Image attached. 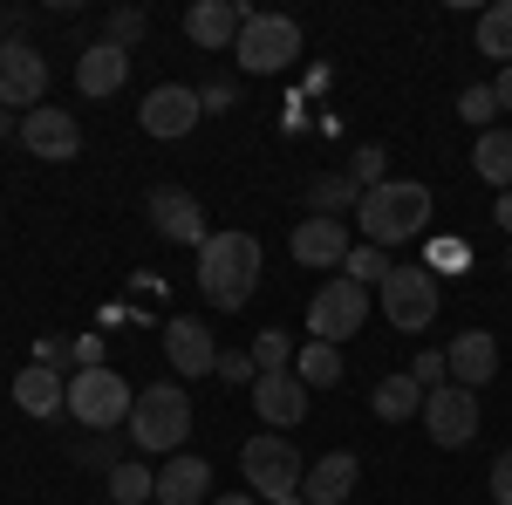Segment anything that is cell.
<instances>
[{
    "mask_svg": "<svg viewBox=\"0 0 512 505\" xmlns=\"http://www.w3.org/2000/svg\"><path fill=\"white\" fill-rule=\"evenodd\" d=\"M431 212L437 198L431 185H417V178H383L376 192H362V205H355V226H362V246H410V239L431 233Z\"/></svg>",
    "mask_w": 512,
    "mask_h": 505,
    "instance_id": "1",
    "label": "cell"
},
{
    "mask_svg": "<svg viewBox=\"0 0 512 505\" xmlns=\"http://www.w3.org/2000/svg\"><path fill=\"white\" fill-rule=\"evenodd\" d=\"M198 294L212 308H246L260 294V239L253 233H212L198 246Z\"/></svg>",
    "mask_w": 512,
    "mask_h": 505,
    "instance_id": "2",
    "label": "cell"
},
{
    "mask_svg": "<svg viewBox=\"0 0 512 505\" xmlns=\"http://www.w3.org/2000/svg\"><path fill=\"white\" fill-rule=\"evenodd\" d=\"M192 437V396L178 383H144L130 403V444L137 451H178Z\"/></svg>",
    "mask_w": 512,
    "mask_h": 505,
    "instance_id": "3",
    "label": "cell"
},
{
    "mask_svg": "<svg viewBox=\"0 0 512 505\" xmlns=\"http://www.w3.org/2000/svg\"><path fill=\"white\" fill-rule=\"evenodd\" d=\"M239 69L246 76H280V69H294L301 62V21L294 14H253L233 41Z\"/></svg>",
    "mask_w": 512,
    "mask_h": 505,
    "instance_id": "4",
    "label": "cell"
},
{
    "mask_svg": "<svg viewBox=\"0 0 512 505\" xmlns=\"http://www.w3.org/2000/svg\"><path fill=\"white\" fill-rule=\"evenodd\" d=\"M376 301H383V314H390V328L424 335V328L437 321V273L424 267V260H396L390 280L376 287Z\"/></svg>",
    "mask_w": 512,
    "mask_h": 505,
    "instance_id": "5",
    "label": "cell"
},
{
    "mask_svg": "<svg viewBox=\"0 0 512 505\" xmlns=\"http://www.w3.org/2000/svg\"><path fill=\"white\" fill-rule=\"evenodd\" d=\"M239 471H246V485H253L267 505H274V499H294V492H301V478H308L301 451H294V437H246Z\"/></svg>",
    "mask_w": 512,
    "mask_h": 505,
    "instance_id": "6",
    "label": "cell"
},
{
    "mask_svg": "<svg viewBox=\"0 0 512 505\" xmlns=\"http://www.w3.org/2000/svg\"><path fill=\"white\" fill-rule=\"evenodd\" d=\"M130 383H123L117 369L103 362V369H76L69 376V410H76V424H89V430H117V424H130Z\"/></svg>",
    "mask_w": 512,
    "mask_h": 505,
    "instance_id": "7",
    "label": "cell"
},
{
    "mask_svg": "<svg viewBox=\"0 0 512 505\" xmlns=\"http://www.w3.org/2000/svg\"><path fill=\"white\" fill-rule=\"evenodd\" d=\"M362 321H369V287H355L349 273H335V280L315 287V301H308V335L315 342H335L342 349Z\"/></svg>",
    "mask_w": 512,
    "mask_h": 505,
    "instance_id": "8",
    "label": "cell"
},
{
    "mask_svg": "<svg viewBox=\"0 0 512 505\" xmlns=\"http://www.w3.org/2000/svg\"><path fill=\"white\" fill-rule=\"evenodd\" d=\"M424 430H431L437 451H465L478 437V389H458V383L424 389Z\"/></svg>",
    "mask_w": 512,
    "mask_h": 505,
    "instance_id": "9",
    "label": "cell"
},
{
    "mask_svg": "<svg viewBox=\"0 0 512 505\" xmlns=\"http://www.w3.org/2000/svg\"><path fill=\"white\" fill-rule=\"evenodd\" d=\"M41 89H48V62L28 41H0V110H41Z\"/></svg>",
    "mask_w": 512,
    "mask_h": 505,
    "instance_id": "10",
    "label": "cell"
},
{
    "mask_svg": "<svg viewBox=\"0 0 512 505\" xmlns=\"http://www.w3.org/2000/svg\"><path fill=\"white\" fill-rule=\"evenodd\" d=\"M144 219L158 226V239H171V246H205V205H198L185 185H158V192L144 198Z\"/></svg>",
    "mask_w": 512,
    "mask_h": 505,
    "instance_id": "11",
    "label": "cell"
},
{
    "mask_svg": "<svg viewBox=\"0 0 512 505\" xmlns=\"http://www.w3.org/2000/svg\"><path fill=\"white\" fill-rule=\"evenodd\" d=\"M198 117H205V103H198V89H185V82H158L151 96H144V110H137V123H144V137H185V130H198Z\"/></svg>",
    "mask_w": 512,
    "mask_h": 505,
    "instance_id": "12",
    "label": "cell"
},
{
    "mask_svg": "<svg viewBox=\"0 0 512 505\" xmlns=\"http://www.w3.org/2000/svg\"><path fill=\"white\" fill-rule=\"evenodd\" d=\"M21 151L41 157V164H76L82 123L69 117V110H28V117H21Z\"/></svg>",
    "mask_w": 512,
    "mask_h": 505,
    "instance_id": "13",
    "label": "cell"
},
{
    "mask_svg": "<svg viewBox=\"0 0 512 505\" xmlns=\"http://www.w3.org/2000/svg\"><path fill=\"white\" fill-rule=\"evenodd\" d=\"M308 403H315V389L301 383L294 369H267V376L253 383V410H260L267 430H294L301 417H308Z\"/></svg>",
    "mask_w": 512,
    "mask_h": 505,
    "instance_id": "14",
    "label": "cell"
},
{
    "mask_svg": "<svg viewBox=\"0 0 512 505\" xmlns=\"http://www.w3.org/2000/svg\"><path fill=\"white\" fill-rule=\"evenodd\" d=\"M287 246H294L301 267H315V273L349 267V219H294Z\"/></svg>",
    "mask_w": 512,
    "mask_h": 505,
    "instance_id": "15",
    "label": "cell"
},
{
    "mask_svg": "<svg viewBox=\"0 0 512 505\" xmlns=\"http://www.w3.org/2000/svg\"><path fill=\"white\" fill-rule=\"evenodd\" d=\"M164 355H171V369H178L185 383L219 369V342H212V328H205V321H192V314L164 321Z\"/></svg>",
    "mask_w": 512,
    "mask_h": 505,
    "instance_id": "16",
    "label": "cell"
},
{
    "mask_svg": "<svg viewBox=\"0 0 512 505\" xmlns=\"http://www.w3.org/2000/svg\"><path fill=\"white\" fill-rule=\"evenodd\" d=\"M246 21H253V7H239V0H192V7H185V35H192L205 55L233 48Z\"/></svg>",
    "mask_w": 512,
    "mask_h": 505,
    "instance_id": "17",
    "label": "cell"
},
{
    "mask_svg": "<svg viewBox=\"0 0 512 505\" xmlns=\"http://www.w3.org/2000/svg\"><path fill=\"white\" fill-rule=\"evenodd\" d=\"M444 362H451V383L458 389H478L499 376V335H485V328H465L451 349H444Z\"/></svg>",
    "mask_w": 512,
    "mask_h": 505,
    "instance_id": "18",
    "label": "cell"
},
{
    "mask_svg": "<svg viewBox=\"0 0 512 505\" xmlns=\"http://www.w3.org/2000/svg\"><path fill=\"white\" fill-rule=\"evenodd\" d=\"M355 485H362L355 451H328L321 465H308V478H301V499H308V505H349Z\"/></svg>",
    "mask_w": 512,
    "mask_h": 505,
    "instance_id": "19",
    "label": "cell"
},
{
    "mask_svg": "<svg viewBox=\"0 0 512 505\" xmlns=\"http://www.w3.org/2000/svg\"><path fill=\"white\" fill-rule=\"evenodd\" d=\"M123 76H130V48H117V41H96V48L76 55V89L82 96H117Z\"/></svg>",
    "mask_w": 512,
    "mask_h": 505,
    "instance_id": "20",
    "label": "cell"
},
{
    "mask_svg": "<svg viewBox=\"0 0 512 505\" xmlns=\"http://www.w3.org/2000/svg\"><path fill=\"white\" fill-rule=\"evenodd\" d=\"M205 499H212V465L192 458V451H178L158 471V505H205Z\"/></svg>",
    "mask_w": 512,
    "mask_h": 505,
    "instance_id": "21",
    "label": "cell"
},
{
    "mask_svg": "<svg viewBox=\"0 0 512 505\" xmlns=\"http://www.w3.org/2000/svg\"><path fill=\"white\" fill-rule=\"evenodd\" d=\"M14 403H21L28 417H62V410H69V376H55V369L28 362V369L14 376Z\"/></svg>",
    "mask_w": 512,
    "mask_h": 505,
    "instance_id": "22",
    "label": "cell"
},
{
    "mask_svg": "<svg viewBox=\"0 0 512 505\" xmlns=\"http://www.w3.org/2000/svg\"><path fill=\"white\" fill-rule=\"evenodd\" d=\"M369 410H376L383 424H403V417H424V383H417V376H383V383L369 389Z\"/></svg>",
    "mask_w": 512,
    "mask_h": 505,
    "instance_id": "23",
    "label": "cell"
},
{
    "mask_svg": "<svg viewBox=\"0 0 512 505\" xmlns=\"http://www.w3.org/2000/svg\"><path fill=\"white\" fill-rule=\"evenodd\" d=\"M472 171L485 178V185H499V192H512V130H478Z\"/></svg>",
    "mask_w": 512,
    "mask_h": 505,
    "instance_id": "24",
    "label": "cell"
},
{
    "mask_svg": "<svg viewBox=\"0 0 512 505\" xmlns=\"http://www.w3.org/2000/svg\"><path fill=\"white\" fill-rule=\"evenodd\" d=\"M355 205H362V185H355V178H335V171H328V178L308 185V219H349Z\"/></svg>",
    "mask_w": 512,
    "mask_h": 505,
    "instance_id": "25",
    "label": "cell"
},
{
    "mask_svg": "<svg viewBox=\"0 0 512 505\" xmlns=\"http://www.w3.org/2000/svg\"><path fill=\"white\" fill-rule=\"evenodd\" d=\"M294 376H301L308 389L342 383V349H335V342H308V349L294 355Z\"/></svg>",
    "mask_w": 512,
    "mask_h": 505,
    "instance_id": "26",
    "label": "cell"
},
{
    "mask_svg": "<svg viewBox=\"0 0 512 505\" xmlns=\"http://www.w3.org/2000/svg\"><path fill=\"white\" fill-rule=\"evenodd\" d=\"M158 499V471H144L137 458H123L117 471H110V505H144Z\"/></svg>",
    "mask_w": 512,
    "mask_h": 505,
    "instance_id": "27",
    "label": "cell"
},
{
    "mask_svg": "<svg viewBox=\"0 0 512 505\" xmlns=\"http://www.w3.org/2000/svg\"><path fill=\"white\" fill-rule=\"evenodd\" d=\"M478 55H499L512 69V0H499V7L478 14Z\"/></svg>",
    "mask_w": 512,
    "mask_h": 505,
    "instance_id": "28",
    "label": "cell"
},
{
    "mask_svg": "<svg viewBox=\"0 0 512 505\" xmlns=\"http://www.w3.org/2000/svg\"><path fill=\"white\" fill-rule=\"evenodd\" d=\"M390 267H396V260L383 253V246H349V267H342V273H349L355 287H383Z\"/></svg>",
    "mask_w": 512,
    "mask_h": 505,
    "instance_id": "29",
    "label": "cell"
},
{
    "mask_svg": "<svg viewBox=\"0 0 512 505\" xmlns=\"http://www.w3.org/2000/svg\"><path fill=\"white\" fill-rule=\"evenodd\" d=\"M246 355H253L260 376H267V369H294V335H287V328H260V342Z\"/></svg>",
    "mask_w": 512,
    "mask_h": 505,
    "instance_id": "30",
    "label": "cell"
},
{
    "mask_svg": "<svg viewBox=\"0 0 512 505\" xmlns=\"http://www.w3.org/2000/svg\"><path fill=\"white\" fill-rule=\"evenodd\" d=\"M458 117L472 123V130H492V117H499V96H492V82H472V89L458 96Z\"/></svg>",
    "mask_w": 512,
    "mask_h": 505,
    "instance_id": "31",
    "label": "cell"
},
{
    "mask_svg": "<svg viewBox=\"0 0 512 505\" xmlns=\"http://www.w3.org/2000/svg\"><path fill=\"white\" fill-rule=\"evenodd\" d=\"M76 465H103V471H117V465H123L117 437H110V430H96V437H82V444H76Z\"/></svg>",
    "mask_w": 512,
    "mask_h": 505,
    "instance_id": "32",
    "label": "cell"
},
{
    "mask_svg": "<svg viewBox=\"0 0 512 505\" xmlns=\"http://www.w3.org/2000/svg\"><path fill=\"white\" fill-rule=\"evenodd\" d=\"M144 28H151V21H144V7H117V14H110V35H103V41L137 48V41H144Z\"/></svg>",
    "mask_w": 512,
    "mask_h": 505,
    "instance_id": "33",
    "label": "cell"
},
{
    "mask_svg": "<svg viewBox=\"0 0 512 505\" xmlns=\"http://www.w3.org/2000/svg\"><path fill=\"white\" fill-rule=\"evenodd\" d=\"M383 164H390V157H383V144H362V151H355V164H349V178L362 185V192H376V185H383Z\"/></svg>",
    "mask_w": 512,
    "mask_h": 505,
    "instance_id": "34",
    "label": "cell"
},
{
    "mask_svg": "<svg viewBox=\"0 0 512 505\" xmlns=\"http://www.w3.org/2000/svg\"><path fill=\"white\" fill-rule=\"evenodd\" d=\"M424 267L431 273H451V267L465 273L472 267V246H465V239H431V260H424Z\"/></svg>",
    "mask_w": 512,
    "mask_h": 505,
    "instance_id": "35",
    "label": "cell"
},
{
    "mask_svg": "<svg viewBox=\"0 0 512 505\" xmlns=\"http://www.w3.org/2000/svg\"><path fill=\"white\" fill-rule=\"evenodd\" d=\"M212 376H226V383H260V369H253V355H219V369H212Z\"/></svg>",
    "mask_w": 512,
    "mask_h": 505,
    "instance_id": "36",
    "label": "cell"
},
{
    "mask_svg": "<svg viewBox=\"0 0 512 505\" xmlns=\"http://www.w3.org/2000/svg\"><path fill=\"white\" fill-rule=\"evenodd\" d=\"M35 362L62 376V369H76V342H41V349H35Z\"/></svg>",
    "mask_w": 512,
    "mask_h": 505,
    "instance_id": "37",
    "label": "cell"
},
{
    "mask_svg": "<svg viewBox=\"0 0 512 505\" xmlns=\"http://www.w3.org/2000/svg\"><path fill=\"white\" fill-rule=\"evenodd\" d=\"M492 505H512V451L492 465Z\"/></svg>",
    "mask_w": 512,
    "mask_h": 505,
    "instance_id": "38",
    "label": "cell"
},
{
    "mask_svg": "<svg viewBox=\"0 0 512 505\" xmlns=\"http://www.w3.org/2000/svg\"><path fill=\"white\" fill-rule=\"evenodd\" d=\"M198 103H205V117H212V110H233V82H205Z\"/></svg>",
    "mask_w": 512,
    "mask_h": 505,
    "instance_id": "39",
    "label": "cell"
},
{
    "mask_svg": "<svg viewBox=\"0 0 512 505\" xmlns=\"http://www.w3.org/2000/svg\"><path fill=\"white\" fill-rule=\"evenodd\" d=\"M76 369H103V335H76Z\"/></svg>",
    "mask_w": 512,
    "mask_h": 505,
    "instance_id": "40",
    "label": "cell"
},
{
    "mask_svg": "<svg viewBox=\"0 0 512 505\" xmlns=\"http://www.w3.org/2000/svg\"><path fill=\"white\" fill-rule=\"evenodd\" d=\"M492 96H499V110H512V69H499V82H492Z\"/></svg>",
    "mask_w": 512,
    "mask_h": 505,
    "instance_id": "41",
    "label": "cell"
},
{
    "mask_svg": "<svg viewBox=\"0 0 512 505\" xmlns=\"http://www.w3.org/2000/svg\"><path fill=\"white\" fill-rule=\"evenodd\" d=\"M492 219H499V226L512 233V192H499V205H492Z\"/></svg>",
    "mask_w": 512,
    "mask_h": 505,
    "instance_id": "42",
    "label": "cell"
},
{
    "mask_svg": "<svg viewBox=\"0 0 512 505\" xmlns=\"http://www.w3.org/2000/svg\"><path fill=\"white\" fill-rule=\"evenodd\" d=\"M212 505H260V499H246V492H226V499H212Z\"/></svg>",
    "mask_w": 512,
    "mask_h": 505,
    "instance_id": "43",
    "label": "cell"
},
{
    "mask_svg": "<svg viewBox=\"0 0 512 505\" xmlns=\"http://www.w3.org/2000/svg\"><path fill=\"white\" fill-rule=\"evenodd\" d=\"M274 505H308V499H301V492H294V499H274Z\"/></svg>",
    "mask_w": 512,
    "mask_h": 505,
    "instance_id": "44",
    "label": "cell"
},
{
    "mask_svg": "<svg viewBox=\"0 0 512 505\" xmlns=\"http://www.w3.org/2000/svg\"><path fill=\"white\" fill-rule=\"evenodd\" d=\"M506 273H512V253H506Z\"/></svg>",
    "mask_w": 512,
    "mask_h": 505,
    "instance_id": "45",
    "label": "cell"
}]
</instances>
